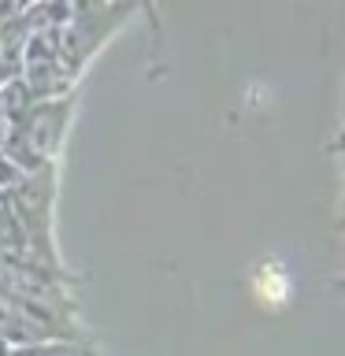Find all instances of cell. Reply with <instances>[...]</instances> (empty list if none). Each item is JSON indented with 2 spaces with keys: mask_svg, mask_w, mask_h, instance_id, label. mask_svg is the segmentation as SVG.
Listing matches in <instances>:
<instances>
[{
  "mask_svg": "<svg viewBox=\"0 0 345 356\" xmlns=\"http://www.w3.org/2000/svg\"><path fill=\"white\" fill-rule=\"evenodd\" d=\"M256 286H260V293L267 297V300H282L286 297V278L282 275H275V271H264L260 278H256Z\"/></svg>",
  "mask_w": 345,
  "mask_h": 356,
  "instance_id": "1",
  "label": "cell"
}]
</instances>
